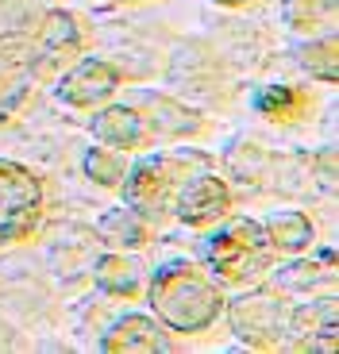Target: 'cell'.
<instances>
[{"label":"cell","instance_id":"6da1fadb","mask_svg":"<svg viewBox=\"0 0 339 354\" xmlns=\"http://www.w3.org/2000/svg\"><path fill=\"white\" fill-rule=\"evenodd\" d=\"M151 308L158 312V319L170 331H205L216 316L223 312L220 289L208 281L196 266L174 262L162 266L151 277Z\"/></svg>","mask_w":339,"mask_h":354},{"label":"cell","instance_id":"7a4b0ae2","mask_svg":"<svg viewBox=\"0 0 339 354\" xmlns=\"http://www.w3.org/2000/svg\"><path fill=\"white\" fill-rule=\"evenodd\" d=\"M189 174H193V162L178 158V154L143 158L124 181L127 208L139 212L143 220H162L166 212H174V196H178L181 181H185Z\"/></svg>","mask_w":339,"mask_h":354},{"label":"cell","instance_id":"3957f363","mask_svg":"<svg viewBox=\"0 0 339 354\" xmlns=\"http://www.w3.org/2000/svg\"><path fill=\"white\" fill-rule=\"evenodd\" d=\"M270 254H274V247H270L262 223H255V220L223 223L220 231L208 235V247H205L208 266H212L216 277H223V281H239V277H250V274H259V270H266Z\"/></svg>","mask_w":339,"mask_h":354},{"label":"cell","instance_id":"277c9868","mask_svg":"<svg viewBox=\"0 0 339 354\" xmlns=\"http://www.w3.org/2000/svg\"><path fill=\"white\" fill-rule=\"evenodd\" d=\"M43 216V181L19 162L0 158V247L24 243Z\"/></svg>","mask_w":339,"mask_h":354},{"label":"cell","instance_id":"5b68a950","mask_svg":"<svg viewBox=\"0 0 339 354\" xmlns=\"http://www.w3.org/2000/svg\"><path fill=\"white\" fill-rule=\"evenodd\" d=\"M289 304L270 289H255L239 301H232L228 319H232V331L239 343L255 346V351H270V346L286 343L289 331Z\"/></svg>","mask_w":339,"mask_h":354},{"label":"cell","instance_id":"8992f818","mask_svg":"<svg viewBox=\"0 0 339 354\" xmlns=\"http://www.w3.org/2000/svg\"><path fill=\"white\" fill-rule=\"evenodd\" d=\"M228 208H232V193H228L223 181L212 174H196V177L189 174L185 181H181L178 196H174V212H178L189 227H205V223L228 216Z\"/></svg>","mask_w":339,"mask_h":354},{"label":"cell","instance_id":"52a82bcc","mask_svg":"<svg viewBox=\"0 0 339 354\" xmlns=\"http://www.w3.org/2000/svg\"><path fill=\"white\" fill-rule=\"evenodd\" d=\"M339 319H336V301H320V304H304V308L289 312V331L286 343H293L297 351H336L339 343Z\"/></svg>","mask_w":339,"mask_h":354},{"label":"cell","instance_id":"ba28073f","mask_svg":"<svg viewBox=\"0 0 339 354\" xmlns=\"http://www.w3.org/2000/svg\"><path fill=\"white\" fill-rule=\"evenodd\" d=\"M116 88H120V73L108 62H100V58H89V62L73 66V70L66 73L58 93H62V100L73 108H97L100 100H108Z\"/></svg>","mask_w":339,"mask_h":354},{"label":"cell","instance_id":"9c48e42d","mask_svg":"<svg viewBox=\"0 0 339 354\" xmlns=\"http://www.w3.org/2000/svg\"><path fill=\"white\" fill-rule=\"evenodd\" d=\"M93 135H97L104 147H116V151H131V147H143L151 127L131 104H116L104 108V112L93 120Z\"/></svg>","mask_w":339,"mask_h":354},{"label":"cell","instance_id":"30bf717a","mask_svg":"<svg viewBox=\"0 0 339 354\" xmlns=\"http://www.w3.org/2000/svg\"><path fill=\"white\" fill-rule=\"evenodd\" d=\"M104 346L108 354H154L166 346V339H162L158 324L147 316H124L112 324V331L104 335Z\"/></svg>","mask_w":339,"mask_h":354},{"label":"cell","instance_id":"8fae6325","mask_svg":"<svg viewBox=\"0 0 339 354\" xmlns=\"http://www.w3.org/2000/svg\"><path fill=\"white\" fill-rule=\"evenodd\" d=\"M262 231H266L270 247L286 250V254H297V250H304L313 243V223L304 220L301 212H274L262 223Z\"/></svg>","mask_w":339,"mask_h":354},{"label":"cell","instance_id":"7c38bea8","mask_svg":"<svg viewBox=\"0 0 339 354\" xmlns=\"http://www.w3.org/2000/svg\"><path fill=\"white\" fill-rule=\"evenodd\" d=\"M339 0H286V24L293 31H331L336 27Z\"/></svg>","mask_w":339,"mask_h":354},{"label":"cell","instance_id":"4fadbf2b","mask_svg":"<svg viewBox=\"0 0 339 354\" xmlns=\"http://www.w3.org/2000/svg\"><path fill=\"white\" fill-rule=\"evenodd\" d=\"M97 231L104 235V243H112V247H143L147 243V223L139 212H131V208H112L108 216H100Z\"/></svg>","mask_w":339,"mask_h":354},{"label":"cell","instance_id":"5bb4252c","mask_svg":"<svg viewBox=\"0 0 339 354\" xmlns=\"http://www.w3.org/2000/svg\"><path fill=\"white\" fill-rule=\"evenodd\" d=\"M97 281H100V289L112 292V297H131V292L139 289V266H135L131 258L108 254V258H100V266H97Z\"/></svg>","mask_w":339,"mask_h":354},{"label":"cell","instance_id":"9a60e30c","mask_svg":"<svg viewBox=\"0 0 339 354\" xmlns=\"http://www.w3.org/2000/svg\"><path fill=\"white\" fill-rule=\"evenodd\" d=\"M255 108L262 115H270V120H293L304 108V97L297 88H286V85H266L255 93Z\"/></svg>","mask_w":339,"mask_h":354},{"label":"cell","instance_id":"2e32d148","mask_svg":"<svg viewBox=\"0 0 339 354\" xmlns=\"http://www.w3.org/2000/svg\"><path fill=\"white\" fill-rule=\"evenodd\" d=\"M301 66L309 73H316L320 81L336 85L339 81V54H336V35L320 39V43H304L301 46Z\"/></svg>","mask_w":339,"mask_h":354},{"label":"cell","instance_id":"e0dca14e","mask_svg":"<svg viewBox=\"0 0 339 354\" xmlns=\"http://www.w3.org/2000/svg\"><path fill=\"white\" fill-rule=\"evenodd\" d=\"M85 174L97 181V185H120V177H124V162L116 154H108L104 147L85 154Z\"/></svg>","mask_w":339,"mask_h":354},{"label":"cell","instance_id":"ac0fdd59","mask_svg":"<svg viewBox=\"0 0 339 354\" xmlns=\"http://www.w3.org/2000/svg\"><path fill=\"white\" fill-rule=\"evenodd\" d=\"M4 97H8V81L0 77V120H4V112H8V100Z\"/></svg>","mask_w":339,"mask_h":354},{"label":"cell","instance_id":"d6986e66","mask_svg":"<svg viewBox=\"0 0 339 354\" xmlns=\"http://www.w3.org/2000/svg\"><path fill=\"white\" fill-rule=\"evenodd\" d=\"M216 4H228V8H239V4H247V0H216Z\"/></svg>","mask_w":339,"mask_h":354}]
</instances>
